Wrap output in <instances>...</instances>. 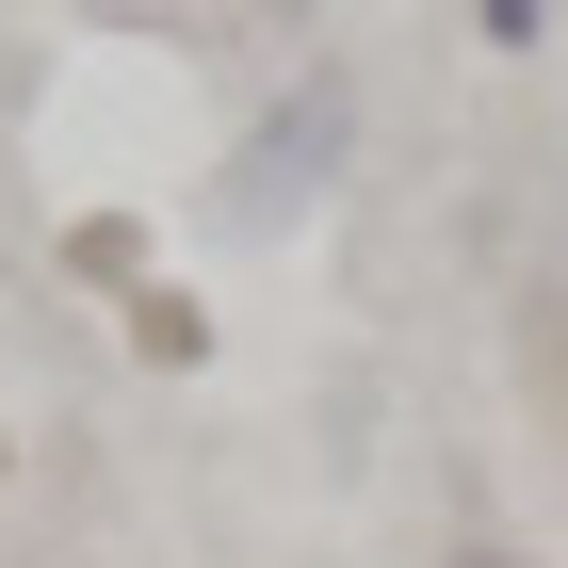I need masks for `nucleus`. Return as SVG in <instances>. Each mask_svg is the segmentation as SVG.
Instances as JSON below:
<instances>
[{
	"instance_id": "3",
	"label": "nucleus",
	"mask_w": 568,
	"mask_h": 568,
	"mask_svg": "<svg viewBox=\"0 0 568 568\" xmlns=\"http://www.w3.org/2000/svg\"><path fill=\"white\" fill-rule=\"evenodd\" d=\"M455 568H504V552H455Z\"/></svg>"
},
{
	"instance_id": "1",
	"label": "nucleus",
	"mask_w": 568,
	"mask_h": 568,
	"mask_svg": "<svg viewBox=\"0 0 568 568\" xmlns=\"http://www.w3.org/2000/svg\"><path fill=\"white\" fill-rule=\"evenodd\" d=\"M342 131H357V98H342V82H308L293 114H261V146H244V212H293L308 179L342 163Z\"/></svg>"
},
{
	"instance_id": "2",
	"label": "nucleus",
	"mask_w": 568,
	"mask_h": 568,
	"mask_svg": "<svg viewBox=\"0 0 568 568\" xmlns=\"http://www.w3.org/2000/svg\"><path fill=\"white\" fill-rule=\"evenodd\" d=\"M471 17H487V49H536V33H552V0H471Z\"/></svg>"
}]
</instances>
